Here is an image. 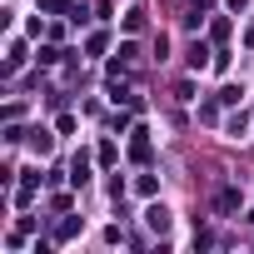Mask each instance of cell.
<instances>
[{
  "label": "cell",
  "instance_id": "obj_1",
  "mask_svg": "<svg viewBox=\"0 0 254 254\" xmlns=\"http://www.w3.org/2000/svg\"><path fill=\"white\" fill-rule=\"evenodd\" d=\"M145 219H150V229H155V234H165V229H170V209H165V204H150V209H145Z\"/></svg>",
  "mask_w": 254,
  "mask_h": 254
},
{
  "label": "cell",
  "instance_id": "obj_2",
  "mask_svg": "<svg viewBox=\"0 0 254 254\" xmlns=\"http://www.w3.org/2000/svg\"><path fill=\"white\" fill-rule=\"evenodd\" d=\"M130 155H135V160H150V140H145V130H135V140H130Z\"/></svg>",
  "mask_w": 254,
  "mask_h": 254
},
{
  "label": "cell",
  "instance_id": "obj_3",
  "mask_svg": "<svg viewBox=\"0 0 254 254\" xmlns=\"http://www.w3.org/2000/svg\"><path fill=\"white\" fill-rule=\"evenodd\" d=\"M70 180H75V185H85V180H90V160H85V155H75V170H70Z\"/></svg>",
  "mask_w": 254,
  "mask_h": 254
},
{
  "label": "cell",
  "instance_id": "obj_4",
  "mask_svg": "<svg viewBox=\"0 0 254 254\" xmlns=\"http://www.w3.org/2000/svg\"><path fill=\"white\" fill-rule=\"evenodd\" d=\"M219 209H239V190H219Z\"/></svg>",
  "mask_w": 254,
  "mask_h": 254
},
{
  "label": "cell",
  "instance_id": "obj_5",
  "mask_svg": "<svg viewBox=\"0 0 254 254\" xmlns=\"http://www.w3.org/2000/svg\"><path fill=\"white\" fill-rule=\"evenodd\" d=\"M229 5H234V10H244V5H249V0H229Z\"/></svg>",
  "mask_w": 254,
  "mask_h": 254
}]
</instances>
